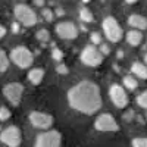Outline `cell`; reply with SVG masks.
Here are the masks:
<instances>
[{"label": "cell", "mask_w": 147, "mask_h": 147, "mask_svg": "<svg viewBox=\"0 0 147 147\" xmlns=\"http://www.w3.org/2000/svg\"><path fill=\"white\" fill-rule=\"evenodd\" d=\"M69 106L84 115H93L102 107V96L97 84L91 81H81L68 91Z\"/></svg>", "instance_id": "cell-1"}, {"label": "cell", "mask_w": 147, "mask_h": 147, "mask_svg": "<svg viewBox=\"0 0 147 147\" xmlns=\"http://www.w3.org/2000/svg\"><path fill=\"white\" fill-rule=\"evenodd\" d=\"M60 146H62V136L56 129L44 131L38 134L34 144V147H60Z\"/></svg>", "instance_id": "cell-2"}, {"label": "cell", "mask_w": 147, "mask_h": 147, "mask_svg": "<svg viewBox=\"0 0 147 147\" xmlns=\"http://www.w3.org/2000/svg\"><path fill=\"white\" fill-rule=\"evenodd\" d=\"M13 13H15V18L18 19V22H21L25 27H34L37 21H38L37 13L27 5H16L13 7Z\"/></svg>", "instance_id": "cell-3"}, {"label": "cell", "mask_w": 147, "mask_h": 147, "mask_svg": "<svg viewBox=\"0 0 147 147\" xmlns=\"http://www.w3.org/2000/svg\"><path fill=\"white\" fill-rule=\"evenodd\" d=\"M10 59H12V62H13L16 66L19 68H30L34 62V57H32V53L28 50L27 47H24V46H18L15 47L13 50L10 52Z\"/></svg>", "instance_id": "cell-4"}, {"label": "cell", "mask_w": 147, "mask_h": 147, "mask_svg": "<svg viewBox=\"0 0 147 147\" xmlns=\"http://www.w3.org/2000/svg\"><path fill=\"white\" fill-rule=\"evenodd\" d=\"M103 31H105V35L107 37L109 41L112 43H118L122 40V35H124V32H122V28L119 27L118 21L113 18V16H106L103 19Z\"/></svg>", "instance_id": "cell-5"}, {"label": "cell", "mask_w": 147, "mask_h": 147, "mask_svg": "<svg viewBox=\"0 0 147 147\" xmlns=\"http://www.w3.org/2000/svg\"><path fill=\"white\" fill-rule=\"evenodd\" d=\"M0 140L7 147H19L22 143V134L16 125H10L0 132Z\"/></svg>", "instance_id": "cell-6"}, {"label": "cell", "mask_w": 147, "mask_h": 147, "mask_svg": "<svg viewBox=\"0 0 147 147\" xmlns=\"http://www.w3.org/2000/svg\"><path fill=\"white\" fill-rule=\"evenodd\" d=\"M81 62L87 66H91V68H96L99 66L102 62H103V55L100 50H97L96 47L93 46H87L84 47V50L81 52Z\"/></svg>", "instance_id": "cell-7"}, {"label": "cell", "mask_w": 147, "mask_h": 147, "mask_svg": "<svg viewBox=\"0 0 147 147\" xmlns=\"http://www.w3.org/2000/svg\"><path fill=\"white\" fill-rule=\"evenodd\" d=\"M109 97H110L112 103H113L118 109H124V107H127L128 103H129V99H128L127 91L124 90V87H121L119 84L110 85V88H109Z\"/></svg>", "instance_id": "cell-8"}, {"label": "cell", "mask_w": 147, "mask_h": 147, "mask_svg": "<svg viewBox=\"0 0 147 147\" xmlns=\"http://www.w3.org/2000/svg\"><path fill=\"white\" fill-rule=\"evenodd\" d=\"M24 94V87L19 82H10L3 88V96L7 99V102L13 106H18L22 100Z\"/></svg>", "instance_id": "cell-9"}, {"label": "cell", "mask_w": 147, "mask_h": 147, "mask_svg": "<svg viewBox=\"0 0 147 147\" xmlns=\"http://www.w3.org/2000/svg\"><path fill=\"white\" fill-rule=\"evenodd\" d=\"M94 128L97 131H103V132H109V131H118L119 125L118 122L115 121V118L110 113H102L100 116H97L94 121Z\"/></svg>", "instance_id": "cell-10"}, {"label": "cell", "mask_w": 147, "mask_h": 147, "mask_svg": "<svg viewBox=\"0 0 147 147\" xmlns=\"http://www.w3.org/2000/svg\"><path fill=\"white\" fill-rule=\"evenodd\" d=\"M28 119L31 122V125L40 129H49L53 125V116L50 113H44V112H38L34 110L28 115Z\"/></svg>", "instance_id": "cell-11"}, {"label": "cell", "mask_w": 147, "mask_h": 147, "mask_svg": "<svg viewBox=\"0 0 147 147\" xmlns=\"http://www.w3.org/2000/svg\"><path fill=\"white\" fill-rule=\"evenodd\" d=\"M56 34L63 40H74L78 35V30L72 22H59L56 25Z\"/></svg>", "instance_id": "cell-12"}, {"label": "cell", "mask_w": 147, "mask_h": 147, "mask_svg": "<svg viewBox=\"0 0 147 147\" xmlns=\"http://www.w3.org/2000/svg\"><path fill=\"white\" fill-rule=\"evenodd\" d=\"M128 24L132 27V28H136V30H146L147 28V18L141 16V15H131L128 18Z\"/></svg>", "instance_id": "cell-13"}, {"label": "cell", "mask_w": 147, "mask_h": 147, "mask_svg": "<svg viewBox=\"0 0 147 147\" xmlns=\"http://www.w3.org/2000/svg\"><path fill=\"white\" fill-rule=\"evenodd\" d=\"M127 43L129 46H138L141 41H143V34L140 30H131L127 32Z\"/></svg>", "instance_id": "cell-14"}, {"label": "cell", "mask_w": 147, "mask_h": 147, "mask_svg": "<svg viewBox=\"0 0 147 147\" xmlns=\"http://www.w3.org/2000/svg\"><path fill=\"white\" fill-rule=\"evenodd\" d=\"M43 78H44V69L43 68H34L28 72V80L34 85H38L43 81Z\"/></svg>", "instance_id": "cell-15"}, {"label": "cell", "mask_w": 147, "mask_h": 147, "mask_svg": "<svg viewBox=\"0 0 147 147\" xmlns=\"http://www.w3.org/2000/svg\"><path fill=\"white\" fill-rule=\"evenodd\" d=\"M131 72L136 74V77L141 80H147V65L140 63V62H134L131 65Z\"/></svg>", "instance_id": "cell-16"}, {"label": "cell", "mask_w": 147, "mask_h": 147, "mask_svg": "<svg viewBox=\"0 0 147 147\" xmlns=\"http://www.w3.org/2000/svg\"><path fill=\"white\" fill-rule=\"evenodd\" d=\"M80 19L82 22H85V24H91L94 21V16H93V13L87 7H81L80 9Z\"/></svg>", "instance_id": "cell-17"}, {"label": "cell", "mask_w": 147, "mask_h": 147, "mask_svg": "<svg viewBox=\"0 0 147 147\" xmlns=\"http://www.w3.org/2000/svg\"><path fill=\"white\" fill-rule=\"evenodd\" d=\"M122 82H124V87H127L128 90H136V88L138 87V82H137V80L134 78V77H129V75L124 77Z\"/></svg>", "instance_id": "cell-18"}, {"label": "cell", "mask_w": 147, "mask_h": 147, "mask_svg": "<svg viewBox=\"0 0 147 147\" xmlns=\"http://www.w3.org/2000/svg\"><path fill=\"white\" fill-rule=\"evenodd\" d=\"M7 66H9V57H7L6 52L2 49L0 50V72H6Z\"/></svg>", "instance_id": "cell-19"}, {"label": "cell", "mask_w": 147, "mask_h": 147, "mask_svg": "<svg viewBox=\"0 0 147 147\" xmlns=\"http://www.w3.org/2000/svg\"><path fill=\"white\" fill-rule=\"evenodd\" d=\"M35 35H37V40L41 41V43H47L49 40H50V32H49L47 30H38Z\"/></svg>", "instance_id": "cell-20"}, {"label": "cell", "mask_w": 147, "mask_h": 147, "mask_svg": "<svg viewBox=\"0 0 147 147\" xmlns=\"http://www.w3.org/2000/svg\"><path fill=\"white\" fill-rule=\"evenodd\" d=\"M137 105L143 109H147V90L140 93L138 97H137Z\"/></svg>", "instance_id": "cell-21"}, {"label": "cell", "mask_w": 147, "mask_h": 147, "mask_svg": "<svg viewBox=\"0 0 147 147\" xmlns=\"http://www.w3.org/2000/svg\"><path fill=\"white\" fill-rule=\"evenodd\" d=\"M132 147H147V138L146 137L132 138Z\"/></svg>", "instance_id": "cell-22"}, {"label": "cell", "mask_w": 147, "mask_h": 147, "mask_svg": "<svg viewBox=\"0 0 147 147\" xmlns=\"http://www.w3.org/2000/svg\"><path fill=\"white\" fill-rule=\"evenodd\" d=\"M63 56H65V55H63V52L60 50L59 47H55L53 50H52V59H53V60H56V62L62 60V59H63Z\"/></svg>", "instance_id": "cell-23"}, {"label": "cell", "mask_w": 147, "mask_h": 147, "mask_svg": "<svg viewBox=\"0 0 147 147\" xmlns=\"http://www.w3.org/2000/svg\"><path fill=\"white\" fill-rule=\"evenodd\" d=\"M9 118H10V110H9L6 106H2V107H0V121L5 122V121H7Z\"/></svg>", "instance_id": "cell-24"}, {"label": "cell", "mask_w": 147, "mask_h": 147, "mask_svg": "<svg viewBox=\"0 0 147 147\" xmlns=\"http://www.w3.org/2000/svg\"><path fill=\"white\" fill-rule=\"evenodd\" d=\"M41 16H43V18H44V19H46L47 22H52V21H53V16H55V15H53V12H52L50 9L44 7V9L41 10Z\"/></svg>", "instance_id": "cell-25"}, {"label": "cell", "mask_w": 147, "mask_h": 147, "mask_svg": "<svg viewBox=\"0 0 147 147\" xmlns=\"http://www.w3.org/2000/svg\"><path fill=\"white\" fill-rule=\"evenodd\" d=\"M90 38H91V43L93 44H102V37H100L99 32H91Z\"/></svg>", "instance_id": "cell-26"}, {"label": "cell", "mask_w": 147, "mask_h": 147, "mask_svg": "<svg viewBox=\"0 0 147 147\" xmlns=\"http://www.w3.org/2000/svg\"><path fill=\"white\" fill-rule=\"evenodd\" d=\"M56 72L60 74V75H66L68 74V66L66 65H57L56 66Z\"/></svg>", "instance_id": "cell-27"}, {"label": "cell", "mask_w": 147, "mask_h": 147, "mask_svg": "<svg viewBox=\"0 0 147 147\" xmlns=\"http://www.w3.org/2000/svg\"><path fill=\"white\" fill-rule=\"evenodd\" d=\"M122 118H124V121H127V122H131L132 118H136V115H134L132 110H128L127 113H124V116H122Z\"/></svg>", "instance_id": "cell-28"}, {"label": "cell", "mask_w": 147, "mask_h": 147, "mask_svg": "<svg viewBox=\"0 0 147 147\" xmlns=\"http://www.w3.org/2000/svg\"><path fill=\"white\" fill-rule=\"evenodd\" d=\"M100 52H102V55H109L110 53V49H109V46L107 44H100Z\"/></svg>", "instance_id": "cell-29"}, {"label": "cell", "mask_w": 147, "mask_h": 147, "mask_svg": "<svg viewBox=\"0 0 147 147\" xmlns=\"http://www.w3.org/2000/svg\"><path fill=\"white\" fill-rule=\"evenodd\" d=\"M34 5L38 6V7H43L44 6V0H34Z\"/></svg>", "instance_id": "cell-30"}, {"label": "cell", "mask_w": 147, "mask_h": 147, "mask_svg": "<svg viewBox=\"0 0 147 147\" xmlns=\"http://www.w3.org/2000/svg\"><path fill=\"white\" fill-rule=\"evenodd\" d=\"M12 31H13V32H19V25H18V24H13V25H12Z\"/></svg>", "instance_id": "cell-31"}, {"label": "cell", "mask_w": 147, "mask_h": 147, "mask_svg": "<svg viewBox=\"0 0 147 147\" xmlns=\"http://www.w3.org/2000/svg\"><path fill=\"white\" fill-rule=\"evenodd\" d=\"M63 13H65L63 9H60V7H57V9H56V15H57V16H62Z\"/></svg>", "instance_id": "cell-32"}, {"label": "cell", "mask_w": 147, "mask_h": 147, "mask_svg": "<svg viewBox=\"0 0 147 147\" xmlns=\"http://www.w3.org/2000/svg\"><path fill=\"white\" fill-rule=\"evenodd\" d=\"M5 34H6V30H5V27L2 25V27H0V37L3 38V37H5Z\"/></svg>", "instance_id": "cell-33"}, {"label": "cell", "mask_w": 147, "mask_h": 147, "mask_svg": "<svg viewBox=\"0 0 147 147\" xmlns=\"http://www.w3.org/2000/svg\"><path fill=\"white\" fill-rule=\"evenodd\" d=\"M125 3H128V5H132V3H137V0H125Z\"/></svg>", "instance_id": "cell-34"}, {"label": "cell", "mask_w": 147, "mask_h": 147, "mask_svg": "<svg viewBox=\"0 0 147 147\" xmlns=\"http://www.w3.org/2000/svg\"><path fill=\"white\" fill-rule=\"evenodd\" d=\"M144 62H146V65H147V53L144 55Z\"/></svg>", "instance_id": "cell-35"}, {"label": "cell", "mask_w": 147, "mask_h": 147, "mask_svg": "<svg viewBox=\"0 0 147 147\" xmlns=\"http://www.w3.org/2000/svg\"><path fill=\"white\" fill-rule=\"evenodd\" d=\"M82 2H84V3H88V2H90V0H82Z\"/></svg>", "instance_id": "cell-36"}, {"label": "cell", "mask_w": 147, "mask_h": 147, "mask_svg": "<svg viewBox=\"0 0 147 147\" xmlns=\"http://www.w3.org/2000/svg\"><path fill=\"white\" fill-rule=\"evenodd\" d=\"M146 46H147V41H146Z\"/></svg>", "instance_id": "cell-37"}]
</instances>
